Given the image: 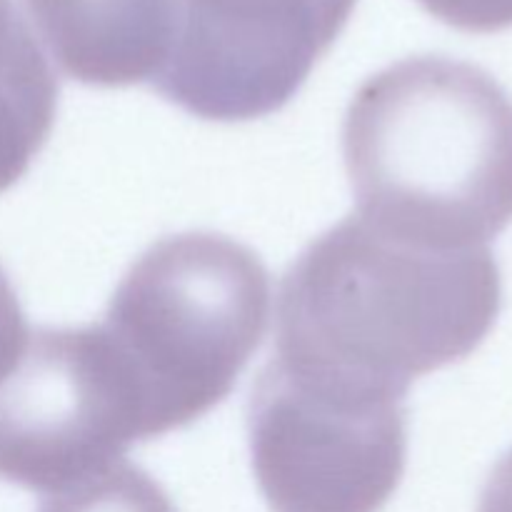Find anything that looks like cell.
<instances>
[{"mask_svg": "<svg viewBox=\"0 0 512 512\" xmlns=\"http://www.w3.org/2000/svg\"><path fill=\"white\" fill-rule=\"evenodd\" d=\"M500 308L490 248L405 243L353 213L283 275L273 355L408 395L415 378L475 353Z\"/></svg>", "mask_w": 512, "mask_h": 512, "instance_id": "1", "label": "cell"}, {"mask_svg": "<svg viewBox=\"0 0 512 512\" xmlns=\"http://www.w3.org/2000/svg\"><path fill=\"white\" fill-rule=\"evenodd\" d=\"M343 158L360 218L405 243L485 248L512 223V98L473 63L418 55L365 80Z\"/></svg>", "mask_w": 512, "mask_h": 512, "instance_id": "2", "label": "cell"}, {"mask_svg": "<svg viewBox=\"0 0 512 512\" xmlns=\"http://www.w3.org/2000/svg\"><path fill=\"white\" fill-rule=\"evenodd\" d=\"M263 260L218 233L150 245L98 323L138 405L143 440L218 408L268 330Z\"/></svg>", "mask_w": 512, "mask_h": 512, "instance_id": "3", "label": "cell"}, {"mask_svg": "<svg viewBox=\"0 0 512 512\" xmlns=\"http://www.w3.org/2000/svg\"><path fill=\"white\" fill-rule=\"evenodd\" d=\"M248 445L273 512H380L408 460L405 395L273 355L250 393Z\"/></svg>", "mask_w": 512, "mask_h": 512, "instance_id": "4", "label": "cell"}, {"mask_svg": "<svg viewBox=\"0 0 512 512\" xmlns=\"http://www.w3.org/2000/svg\"><path fill=\"white\" fill-rule=\"evenodd\" d=\"M143 440L138 405L98 323L30 328L0 380V480L53 495Z\"/></svg>", "mask_w": 512, "mask_h": 512, "instance_id": "5", "label": "cell"}, {"mask_svg": "<svg viewBox=\"0 0 512 512\" xmlns=\"http://www.w3.org/2000/svg\"><path fill=\"white\" fill-rule=\"evenodd\" d=\"M358 0H170L153 90L185 113L243 123L278 113L348 25Z\"/></svg>", "mask_w": 512, "mask_h": 512, "instance_id": "6", "label": "cell"}, {"mask_svg": "<svg viewBox=\"0 0 512 512\" xmlns=\"http://www.w3.org/2000/svg\"><path fill=\"white\" fill-rule=\"evenodd\" d=\"M70 80L95 88L153 83L170 48V0H18Z\"/></svg>", "mask_w": 512, "mask_h": 512, "instance_id": "7", "label": "cell"}, {"mask_svg": "<svg viewBox=\"0 0 512 512\" xmlns=\"http://www.w3.org/2000/svg\"><path fill=\"white\" fill-rule=\"evenodd\" d=\"M58 75L18 0H0V193L13 188L48 143Z\"/></svg>", "mask_w": 512, "mask_h": 512, "instance_id": "8", "label": "cell"}, {"mask_svg": "<svg viewBox=\"0 0 512 512\" xmlns=\"http://www.w3.org/2000/svg\"><path fill=\"white\" fill-rule=\"evenodd\" d=\"M38 512H178L163 485L125 460L83 483L48 495Z\"/></svg>", "mask_w": 512, "mask_h": 512, "instance_id": "9", "label": "cell"}, {"mask_svg": "<svg viewBox=\"0 0 512 512\" xmlns=\"http://www.w3.org/2000/svg\"><path fill=\"white\" fill-rule=\"evenodd\" d=\"M430 15L463 33H500L512 28V0H418Z\"/></svg>", "mask_w": 512, "mask_h": 512, "instance_id": "10", "label": "cell"}, {"mask_svg": "<svg viewBox=\"0 0 512 512\" xmlns=\"http://www.w3.org/2000/svg\"><path fill=\"white\" fill-rule=\"evenodd\" d=\"M30 328L25 323V313L8 275L0 268V380L13 370L15 360L23 353Z\"/></svg>", "mask_w": 512, "mask_h": 512, "instance_id": "11", "label": "cell"}, {"mask_svg": "<svg viewBox=\"0 0 512 512\" xmlns=\"http://www.w3.org/2000/svg\"><path fill=\"white\" fill-rule=\"evenodd\" d=\"M478 512H512V448L498 460L493 473L485 480Z\"/></svg>", "mask_w": 512, "mask_h": 512, "instance_id": "12", "label": "cell"}]
</instances>
